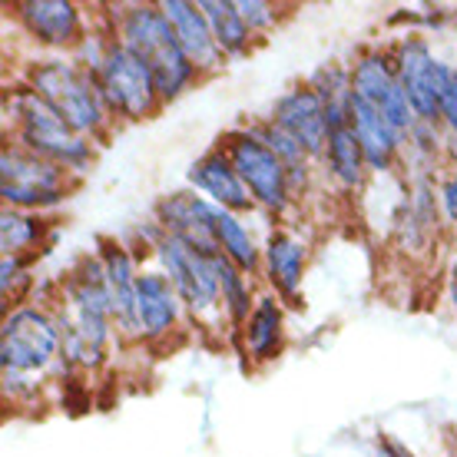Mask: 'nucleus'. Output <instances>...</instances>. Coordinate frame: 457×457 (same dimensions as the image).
I'll return each instance as SVG.
<instances>
[{
    "instance_id": "27",
    "label": "nucleus",
    "mask_w": 457,
    "mask_h": 457,
    "mask_svg": "<svg viewBox=\"0 0 457 457\" xmlns=\"http://www.w3.org/2000/svg\"><path fill=\"white\" fill-rule=\"evenodd\" d=\"M27 265H30V259H13V255L0 259V295L7 305H17L23 288L34 286V275L27 272Z\"/></svg>"
},
{
    "instance_id": "17",
    "label": "nucleus",
    "mask_w": 457,
    "mask_h": 457,
    "mask_svg": "<svg viewBox=\"0 0 457 457\" xmlns=\"http://www.w3.org/2000/svg\"><path fill=\"white\" fill-rule=\"evenodd\" d=\"M305 265H309V249L288 228H272L262 242V275L269 292L298 305L302 295V278H305Z\"/></svg>"
},
{
    "instance_id": "4",
    "label": "nucleus",
    "mask_w": 457,
    "mask_h": 457,
    "mask_svg": "<svg viewBox=\"0 0 457 457\" xmlns=\"http://www.w3.org/2000/svg\"><path fill=\"white\" fill-rule=\"evenodd\" d=\"M63 335L57 312L44 305H17L7 309L0 325V368L4 375L40 378L60 361Z\"/></svg>"
},
{
    "instance_id": "25",
    "label": "nucleus",
    "mask_w": 457,
    "mask_h": 457,
    "mask_svg": "<svg viewBox=\"0 0 457 457\" xmlns=\"http://www.w3.org/2000/svg\"><path fill=\"white\" fill-rule=\"evenodd\" d=\"M305 83L319 93V100L325 104L332 133L348 126V110H352V67H345V63H321Z\"/></svg>"
},
{
    "instance_id": "8",
    "label": "nucleus",
    "mask_w": 457,
    "mask_h": 457,
    "mask_svg": "<svg viewBox=\"0 0 457 457\" xmlns=\"http://www.w3.org/2000/svg\"><path fill=\"white\" fill-rule=\"evenodd\" d=\"M96 83H100V93H104V104L110 110L113 120H123V123H139V120H149L162 110L160 90H156V80L143 60L126 50L120 40L110 44L104 63L96 67Z\"/></svg>"
},
{
    "instance_id": "23",
    "label": "nucleus",
    "mask_w": 457,
    "mask_h": 457,
    "mask_svg": "<svg viewBox=\"0 0 457 457\" xmlns=\"http://www.w3.org/2000/svg\"><path fill=\"white\" fill-rule=\"evenodd\" d=\"M249 129L262 139L265 146L272 149L278 160L286 162L288 183H292V195H295V199H302V195L309 193V186H312V172H315L312 166H315V160H312L305 149L298 146L295 139L288 137L286 129H278L269 116H265V120H255V123H249Z\"/></svg>"
},
{
    "instance_id": "6",
    "label": "nucleus",
    "mask_w": 457,
    "mask_h": 457,
    "mask_svg": "<svg viewBox=\"0 0 457 457\" xmlns=\"http://www.w3.org/2000/svg\"><path fill=\"white\" fill-rule=\"evenodd\" d=\"M219 146L228 153V160H232L236 172L242 176V183L249 189L255 209H262L269 216H286L292 203H295L286 162L278 160L249 126L228 129L226 137L219 139Z\"/></svg>"
},
{
    "instance_id": "5",
    "label": "nucleus",
    "mask_w": 457,
    "mask_h": 457,
    "mask_svg": "<svg viewBox=\"0 0 457 457\" xmlns=\"http://www.w3.org/2000/svg\"><path fill=\"white\" fill-rule=\"evenodd\" d=\"M77 186H80V176H73L63 166L37 156L30 149L17 146L13 139L4 143V153H0V195H4L7 209L44 212V209L67 203Z\"/></svg>"
},
{
    "instance_id": "14",
    "label": "nucleus",
    "mask_w": 457,
    "mask_h": 457,
    "mask_svg": "<svg viewBox=\"0 0 457 457\" xmlns=\"http://www.w3.org/2000/svg\"><path fill=\"white\" fill-rule=\"evenodd\" d=\"M186 183H189L193 193H199L203 199H209V203L219 209L239 212V216L255 212V203H252L249 189H245L242 176L236 172V166H232V160H228V153L219 146V143L212 149H206V153L189 166Z\"/></svg>"
},
{
    "instance_id": "28",
    "label": "nucleus",
    "mask_w": 457,
    "mask_h": 457,
    "mask_svg": "<svg viewBox=\"0 0 457 457\" xmlns=\"http://www.w3.org/2000/svg\"><path fill=\"white\" fill-rule=\"evenodd\" d=\"M236 7H239L242 21L249 23V30L255 37H265L275 30V23L282 21V11L269 4V0H236Z\"/></svg>"
},
{
    "instance_id": "18",
    "label": "nucleus",
    "mask_w": 457,
    "mask_h": 457,
    "mask_svg": "<svg viewBox=\"0 0 457 457\" xmlns=\"http://www.w3.org/2000/svg\"><path fill=\"white\" fill-rule=\"evenodd\" d=\"M348 126L358 137V146L365 153V162L371 176H385L398 166V160L404 156V137L398 129L378 113L375 106L358 100L352 93V110H348Z\"/></svg>"
},
{
    "instance_id": "16",
    "label": "nucleus",
    "mask_w": 457,
    "mask_h": 457,
    "mask_svg": "<svg viewBox=\"0 0 457 457\" xmlns=\"http://www.w3.org/2000/svg\"><path fill=\"white\" fill-rule=\"evenodd\" d=\"M166 21H170L172 34L183 46V54L189 57V63L195 67L199 77H212L226 67L228 60L222 57L216 37L209 30L206 13L199 11V0H162L160 4Z\"/></svg>"
},
{
    "instance_id": "26",
    "label": "nucleus",
    "mask_w": 457,
    "mask_h": 457,
    "mask_svg": "<svg viewBox=\"0 0 457 457\" xmlns=\"http://www.w3.org/2000/svg\"><path fill=\"white\" fill-rule=\"evenodd\" d=\"M46 222L40 212H23V209H7L0 212V252L13 259H34L37 249L44 245Z\"/></svg>"
},
{
    "instance_id": "22",
    "label": "nucleus",
    "mask_w": 457,
    "mask_h": 457,
    "mask_svg": "<svg viewBox=\"0 0 457 457\" xmlns=\"http://www.w3.org/2000/svg\"><path fill=\"white\" fill-rule=\"evenodd\" d=\"M199 11L206 13L209 30H212V37H216L222 57L226 60L249 57L259 37L252 34L249 23L242 21L236 0H199Z\"/></svg>"
},
{
    "instance_id": "3",
    "label": "nucleus",
    "mask_w": 457,
    "mask_h": 457,
    "mask_svg": "<svg viewBox=\"0 0 457 457\" xmlns=\"http://www.w3.org/2000/svg\"><path fill=\"white\" fill-rule=\"evenodd\" d=\"M7 113L13 126V143L44 160L57 162L73 176H83L96 156V143L80 137L54 106L40 100L27 83L13 87L7 96Z\"/></svg>"
},
{
    "instance_id": "19",
    "label": "nucleus",
    "mask_w": 457,
    "mask_h": 457,
    "mask_svg": "<svg viewBox=\"0 0 457 457\" xmlns=\"http://www.w3.org/2000/svg\"><path fill=\"white\" fill-rule=\"evenodd\" d=\"M242 352L252 365H269L286 348V305L275 292H259L245 328L239 332Z\"/></svg>"
},
{
    "instance_id": "20",
    "label": "nucleus",
    "mask_w": 457,
    "mask_h": 457,
    "mask_svg": "<svg viewBox=\"0 0 457 457\" xmlns=\"http://www.w3.org/2000/svg\"><path fill=\"white\" fill-rule=\"evenodd\" d=\"M321 170L342 193H361L365 189L371 170H368L365 153L358 146V137H354L352 126H342L328 137V146H325V156H321Z\"/></svg>"
},
{
    "instance_id": "24",
    "label": "nucleus",
    "mask_w": 457,
    "mask_h": 457,
    "mask_svg": "<svg viewBox=\"0 0 457 457\" xmlns=\"http://www.w3.org/2000/svg\"><path fill=\"white\" fill-rule=\"evenodd\" d=\"M216 275H219V302H222V319L232 332L239 335L255 309V292H252V278L239 272L228 262L226 255H216Z\"/></svg>"
},
{
    "instance_id": "12",
    "label": "nucleus",
    "mask_w": 457,
    "mask_h": 457,
    "mask_svg": "<svg viewBox=\"0 0 457 457\" xmlns=\"http://www.w3.org/2000/svg\"><path fill=\"white\" fill-rule=\"evenodd\" d=\"M153 222L176 239L189 242L193 249L206 252V255H222L216 245V206L203 199L193 189H176V193L160 195V203L153 209Z\"/></svg>"
},
{
    "instance_id": "2",
    "label": "nucleus",
    "mask_w": 457,
    "mask_h": 457,
    "mask_svg": "<svg viewBox=\"0 0 457 457\" xmlns=\"http://www.w3.org/2000/svg\"><path fill=\"white\" fill-rule=\"evenodd\" d=\"M27 87L54 106L80 137L104 143L113 129V116L104 104L100 83L77 57H40L27 67Z\"/></svg>"
},
{
    "instance_id": "11",
    "label": "nucleus",
    "mask_w": 457,
    "mask_h": 457,
    "mask_svg": "<svg viewBox=\"0 0 457 457\" xmlns=\"http://www.w3.org/2000/svg\"><path fill=\"white\" fill-rule=\"evenodd\" d=\"M269 120H272L278 129H286L288 137L295 139L312 160L321 162L325 146H328V137H332V126H328L325 104H321L319 93L312 90L309 83H298V87L282 93L272 104Z\"/></svg>"
},
{
    "instance_id": "13",
    "label": "nucleus",
    "mask_w": 457,
    "mask_h": 457,
    "mask_svg": "<svg viewBox=\"0 0 457 457\" xmlns=\"http://www.w3.org/2000/svg\"><path fill=\"white\" fill-rule=\"evenodd\" d=\"M183 298L160 269H143L137 282V342H166L183 321Z\"/></svg>"
},
{
    "instance_id": "10",
    "label": "nucleus",
    "mask_w": 457,
    "mask_h": 457,
    "mask_svg": "<svg viewBox=\"0 0 457 457\" xmlns=\"http://www.w3.org/2000/svg\"><path fill=\"white\" fill-rule=\"evenodd\" d=\"M11 13L34 44L57 54H73L90 30L83 7L73 0H17Z\"/></svg>"
},
{
    "instance_id": "7",
    "label": "nucleus",
    "mask_w": 457,
    "mask_h": 457,
    "mask_svg": "<svg viewBox=\"0 0 457 457\" xmlns=\"http://www.w3.org/2000/svg\"><path fill=\"white\" fill-rule=\"evenodd\" d=\"M153 259L166 278L172 282L176 295L183 298L186 312L193 319H219L222 302H219V275H216V255L193 249L189 242L166 236L153 245Z\"/></svg>"
},
{
    "instance_id": "29",
    "label": "nucleus",
    "mask_w": 457,
    "mask_h": 457,
    "mask_svg": "<svg viewBox=\"0 0 457 457\" xmlns=\"http://www.w3.org/2000/svg\"><path fill=\"white\" fill-rule=\"evenodd\" d=\"M437 123L445 129V137L457 143V67H451L445 90H441V116H437Z\"/></svg>"
},
{
    "instance_id": "9",
    "label": "nucleus",
    "mask_w": 457,
    "mask_h": 457,
    "mask_svg": "<svg viewBox=\"0 0 457 457\" xmlns=\"http://www.w3.org/2000/svg\"><path fill=\"white\" fill-rule=\"evenodd\" d=\"M391 60H395V73L398 83L404 87L411 110L421 123H437L441 116V90L451 73V63L435 57L431 44L418 34H404L391 46Z\"/></svg>"
},
{
    "instance_id": "21",
    "label": "nucleus",
    "mask_w": 457,
    "mask_h": 457,
    "mask_svg": "<svg viewBox=\"0 0 457 457\" xmlns=\"http://www.w3.org/2000/svg\"><path fill=\"white\" fill-rule=\"evenodd\" d=\"M216 245L226 255L228 262L236 265L239 272H245L249 278L262 275V242L255 239V232L249 228L245 216L239 212H228V209L216 206Z\"/></svg>"
},
{
    "instance_id": "30",
    "label": "nucleus",
    "mask_w": 457,
    "mask_h": 457,
    "mask_svg": "<svg viewBox=\"0 0 457 457\" xmlns=\"http://www.w3.org/2000/svg\"><path fill=\"white\" fill-rule=\"evenodd\" d=\"M437 206H441V216L451 228V236L457 239V170H451L437 183Z\"/></svg>"
},
{
    "instance_id": "1",
    "label": "nucleus",
    "mask_w": 457,
    "mask_h": 457,
    "mask_svg": "<svg viewBox=\"0 0 457 457\" xmlns=\"http://www.w3.org/2000/svg\"><path fill=\"white\" fill-rule=\"evenodd\" d=\"M116 30V40L133 50L143 63L149 67L156 90H160L162 106L179 100L186 90H193L195 83L203 80L189 57L183 54V46L172 34L170 21L162 13L160 4H126V7H113L110 13Z\"/></svg>"
},
{
    "instance_id": "15",
    "label": "nucleus",
    "mask_w": 457,
    "mask_h": 457,
    "mask_svg": "<svg viewBox=\"0 0 457 457\" xmlns=\"http://www.w3.org/2000/svg\"><path fill=\"white\" fill-rule=\"evenodd\" d=\"M100 245V259H104V272H106V288H110V298H113V325H116V338H126V342H137V282H139V269L137 255L129 252V245L120 239H104L96 242Z\"/></svg>"
}]
</instances>
